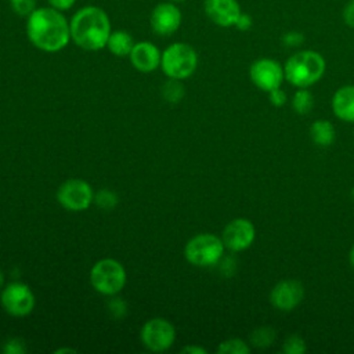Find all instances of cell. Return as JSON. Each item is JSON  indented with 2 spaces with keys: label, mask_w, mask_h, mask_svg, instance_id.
I'll return each mask as SVG.
<instances>
[{
  "label": "cell",
  "mask_w": 354,
  "mask_h": 354,
  "mask_svg": "<svg viewBox=\"0 0 354 354\" xmlns=\"http://www.w3.org/2000/svg\"><path fill=\"white\" fill-rule=\"evenodd\" d=\"M304 288L296 279L279 281L270 293L271 304L281 311H292L303 300Z\"/></svg>",
  "instance_id": "4fadbf2b"
},
{
  "label": "cell",
  "mask_w": 354,
  "mask_h": 354,
  "mask_svg": "<svg viewBox=\"0 0 354 354\" xmlns=\"http://www.w3.org/2000/svg\"><path fill=\"white\" fill-rule=\"evenodd\" d=\"M282 351L285 354H304L306 342L299 335H289L282 344Z\"/></svg>",
  "instance_id": "7402d4cb"
},
{
  "label": "cell",
  "mask_w": 354,
  "mask_h": 354,
  "mask_svg": "<svg viewBox=\"0 0 354 354\" xmlns=\"http://www.w3.org/2000/svg\"><path fill=\"white\" fill-rule=\"evenodd\" d=\"M129 57H130L131 65L137 71L148 73V72H153L160 66L162 53L153 43L144 40L134 44Z\"/></svg>",
  "instance_id": "9a60e30c"
},
{
  "label": "cell",
  "mask_w": 354,
  "mask_h": 354,
  "mask_svg": "<svg viewBox=\"0 0 354 354\" xmlns=\"http://www.w3.org/2000/svg\"><path fill=\"white\" fill-rule=\"evenodd\" d=\"M69 28L71 40L86 51L104 48L112 32L108 14L98 6L79 8L69 19Z\"/></svg>",
  "instance_id": "7a4b0ae2"
},
{
  "label": "cell",
  "mask_w": 354,
  "mask_h": 354,
  "mask_svg": "<svg viewBox=\"0 0 354 354\" xmlns=\"http://www.w3.org/2000/svg\"><path fill=\"white\" fill-rule=\"evenodd\" d=\"M277 339V330L271 326H260L250 333V343L257 348L270 347Z\"/></svg>",
  "instance_id": "d6986e66"
},
{
  "label": "cell",
  "mask_w": 354,
  "mask_h": 354,
  "mask_svg": "<svg viewBox=\"0 0 354 354\" xmlns=\"http://www.w3.org/2000/svg\"><path fill=\"white\" fill-rule=\"evenodd\" d=\"M26 35L36 48L57 53L71 40L69 21L59 10L50 6L37 7L26 19Z\"/></svg>",
  "instance_id": "6da1fadb"
},
{
  "label": "cell",
  "mask_w": 354,
  "mask_h": 354,
  "mask_svg": "<svg viewBox=\"0 0 354 354\" xmlns=\"http://www.w3.org/2000/svg\"><path fill=\"white\" fill-rule=\"evenodd\" d=\"M203 10L206 17L221 28L235 26L242 14L241 6L236 0H205Z\"/></svg>",
  "instance_id": "5bb4252c"
},
{
  "label": "cell",
  "mask_w": 354,
  "mask_h": 354,
  "mask_svg": "<svg viewBox=\"0 0 354 354\" xmlns=\"http://www.w3.org/2000/svg\"><path fill=\"white\" fill-rule=\"evenodd\" d=\"M181 353H196V354H205L206 350L205 348H201V347H194V346H187L185 348L181 350Z\"/></svg>",
  "instance_id": "1f68e13d"
},
{
  "label": "cell",
  "mask_w": 354,
  "mask_h": 354,
  "mask_svg": "<svg viewBox=\"0 0 354 354\" xmlns=\"http://www.w3.org/2000/svg\"><path fill=\"white\" fill-rule=\"evenodd\" d=\"M134 40H133V36L126 32V30H112L109 37H108V41H106V47L108 50L116 55V57H126V55H130L133 47H134Z\"/></svg>",
  "instance_id": "e0dca14e"
},
{
  "label": "cell",
  "mask_w": 354,
  "mask_h": 354,
  "mask_svg": "<svg viewBox=\"0 0 354 354\" xmlns=\"http://www.w3.org/2000/svg\"><path fill=\"white\" fill-rule=\"evenodd\" d=\"M10 7L15 15L25 18H28L37 8L36 0H10Z\"/></svg>",
  "instance_id": "603a6c76"
},
{
  "label": "cell",
  "mask_w": 354,
  "mask_h": 354,
  "mask_svg": "<svg viewBox=\"0 0 354 354\" xmlns=\"http://www.w3.org/2000/svg\"><path fill=\"white\" fill-rule=\"evenodd\" d=\"M169 1H173V3H181V1H185V0H169Z\"/></svg>",
  "instance_id": "e575fe53"
},
{
  "label": "cell",
  "mask_w": 354,
  "mask_h": 354,
  "mask_svg": "<svg viewBox=\"0 0 354 354\" xmlns=\"http://www.w3.org/2000/svg\"><path fill=\"white\" fill-rule=\"evenodd\" d=\"M3 308L14 317H25L35 307V296L30 288L21 282L8 283L1 292Z\"/></svg>",
  "instance_id": "9c48e42d"
},
{
  "label": "cell",
  "mask_w": 354,
  "mask_h": 354,
  "mask_svg": "<svg viewBox=\"0 0 354 354\" xmlns=\"http://www.w3.org/2000/svg\"><path fill=\"white\" fill-rule=\"evenodd\" d=\"M324 57L314 50H300L292 54L285 65V79L297 88H307L315 84L325 72Z\"/></svg>",
  "instance_id": "3957f363"
},
{
  "label": "cell",
  "mask_w": 354,
  "mask_h": 354,
  "mask_svg": "<svg viewBox=\"0 0 354 354\" xmlns=\"http://www.w3.org/2000/svg\"><path fill=\"white\" fill-rule=\"evenodd\" d=\"M333 113L343 122H354V84L336 90L332 98Z\"/></svg>",
  "instance_id": "2e32d148"
},
{
  "label": "cell",
  "mask_w": 354,
  "mask_h": 354,
  "mask_svg": "<svg viewBox=\"0 0 354 354\" xmlns=\"http://www.w3.org/2000/svg\"><path fill=\"white\" fill-rule=\"evenodd\" d=\"M250 80L256 87H259L263 91L270 93L274 88L281 87L285 73L283 66L272 59V58H259L256 59L249 69Z\"/></svg>",
  "instance_id": "ba28073f"
},
{
  "label": "cell",
  "mask_w": 354,
  "mask_h": 354,
  "mask_svg": "<svg viewBox=\"0 0 354 354\" xmlns=\"http://www.w3.org/2000/svg\"><path fill=\"white\" fill-rule=\"evenodd\" d=\"M4 351L8 354H22L25 353V344L21 339H11L4 346Z\"/></svg>",
  "instance_id": "83f0119b"
},
{
  "label": "cell",
  "mask_w": 354,
  "mask_h": 354,
  "mask_svg": "<svg viewBox=\"0 0 354 354\" xmlns=\"http://www.w3.org/2000/svg\"><path fill=\"white\" fill-rule=\"evenodd\" d=\"M281 40L286 47H299L304 41V35L297 30H290V32H286Z\"/></svg>",
  "instance_id": "484cf974"
},
{
  "label": "cell",
  "mask_w": 354,
  "mask_h": 354,
  "mask_svg": "<svg viewBox=\"0 0 354 354\" xmlns=\"http://www.w3.org/2000/svg\"><path fill=\"white\" fill-rule=\"evenodd\" d=\"M292 106H293L295 112H297L300 115L308 113L314 106L313 94L307 88H299L292 98Z\"/></svg>",
  "instance_id": "ffe728a7"
},
{
  "label": "cell",
  "mask_w": 354,
  "mask_h": 354,
  "mask_svg": "<svg viewBox=\"0 0 354 354\" xmlns=\"http://www.w3.org/2000/svg\"><path fill=\"white\" fill-rule=\"evenodd\" d=\"M4 285V275H3V272L0 271V288Z\"/></svg>",
  "instance_id": "836d02e7"
},
{
  "label": "cell",
  "mask_w": 354,
  "mask_h": 354,
  "mask_svg": "<svg viewBox=\"0 0 354 354\" xmlns=\"http://www.w3.org/2000/svg\"><path fill=\"white\" fill-rule=\"evenodd\" d=\"M94 199L93 189L88 183L80 178L66 180L57 191V201L62 207L72 212L86 210Z\"/></svg>",
  "instance_id": "52a82bcc"
},
{
  "label": "cell",
  "mask_w": 354,
  "mask_h": 354,
  "mask_svg": "<svg viewBox=\"0 0 354 354\" xmlns=\"http://www.w3.org/2000/svg\"><path fill=\"white\" fill-rule=\"evenodd\" d=\"M268 94H270V101H271V104H272L274 106H282V105L286 104V100H288V98H286V94H285V91L281 90L279 87L271 90Z\"/></svg>",
  "instance_id": "f1b7e54d"
},
{
  "label": "cell",
  "mask_w": 354,
  "mask_h": 354,
  "mask_svg": "<svg viewBox=\"0 0 354 354\" xmlns=\"http://www.w3.org/2000/svg\"><path fill=\"white\" fill-rule=\"evenodd\" d=\"M256 236L254 225L248 218H234L223 230V243L232 252H241L248 249Z\"/></svg>",
  "instance_id": "7c38bea8"
},
{
  "label": "cell",
  "mask_w": 354,
  "mask_h": 354,
  "mask_svg": "<svg viewBox=\"0 0 354 354\" xmlns=\"http://www.w3.org/2000/svg\"><path fill=\"white\" fill-rule=\"evenodd\" d=\"M48 6L59 10V11H66L69 8H72V6L76 3V0H47Z\"/></svg>",
  "instance_id": "4dcf8cb0"
},
{
  "label": "cell",
  "mask_w": 354,
  "mask_h": 354,
  "mask_svg": "<svg viewBox=\"0 0 354 354\" xmlns=\"http://www.w3.org/2000/svg\"><path fill=\"white\" fill-rule=\"evenodd\" d=\"M126 271L123 266L113 259H102L95 263L90 271L93 288L106 296L116 295L126 285Z\"/></svg>",
  "instance_id": "8992f818"
},
{
  "label": "cell",
  "mask_w": 354,
  "mask_h": 354,
  "mask_svg": "<svg viewBox=\"0 0 354 354\" xmlns=\"http://www.w3.org/2000/svg\"><path fill=\"white\" fill-rule=\"evenodd\" d=\"M252 25H253L252 17H250L249 14H246V12H242V14L239 15L236 24H235V28H236L238 30H243V32H245V30H249V29L252 28Z\"/></svg>",
  "instance_id": "f546056e"
},
{
  "label": "cell",
  "mask_w": 354,
  "mask_h": 354,
  "mask_svg": "<svg viewBox=\"0 0 354 354\" xmlns=\"http://www.w3.org/2000/svg\"><path fill=\"white\" fill-rule=\"evenodd\" d=\"M351 196H353V199H354V188H353V191H351Z\"/></svg>",
  "instance_id": "d590c367"
},
{
  "label": "cell",
  "mask_w": 354,
  "mask_h": 354,
  "mask_svg": "<svg viewBox=\"0 0 354 354\" xmlns=\"http://www.w3.org/2000/svg\"><path fill=\"white\" fill-rule=\"evenodd\" d=\"M183 22L181 10L173 1L159 3L153 7L149 24L152 30L159 36H170L178 30Z\"/></svg>",
  "instance_id": "8fae6325"
},
{
  "label": "cell",
  "mask_w": 354,
  "mask_h": 354,
  "mask_svg": "<svg viewBox=\"0 0 354 354\" xmlns=\"http://www.w3.org/2000/svg\"><path fill=\"white\" fill-rule=\"evenodd\" d=\"M217 351L221 354H249L250 347L241 339H228L220 343Z\"/></svg>",
  "instance_id": "44dd1931"
},
{
  "label": "cell",
  "mask_w": 354,
  "mask_h": 354,
  "mask_svg": "<svg viewBox=\"0 0 354 354\" xmlns=\"http://www.w3.org/2000/svg\"><path fill=\"white\" fill-rule=\"evenodd\" d=\"M223 239L213 234H198L191 238L185 248L184 254L188 263L196 267H209L218 263L224 253Z\"/></svg>",
  "instance_id": "5b68a950"
},
{
  "label": "cell",
  "mask_w": 354,
  "mask_h": 354,
  "mask_svg": "<svg viewBox=\"0 0 354 354\" xmlns=\"http://www.w3.org/2000/svg\"><path fill=\"white\" fill-rule=\"evenodd\" d=\"M95 202L102 209H111V207H113L116 205V196L111 191H108V189H101L95 195Z\"/></svg>",
  "instance_id": "d4e9b609"
},
{
  "label": "cell",
  "mask_w": 354,
  "mask_h": 354,
  "mask_svg": "<svg viewBox=\"0 0 354 354\" xmlns=\"http://www.w3.org/2000/svg\"><path fill=\"white\" fill-rule=\"evenodd\" d=\"M184 94L183 86L176 79H170L165 86V95L169 101H178Z\"/></svg>",
  "instance_id": "cb8c5ba5"
},
{
  "label": "cell",
  "mask_w": 354,
  "mask_h": 354,
  "mask_svg": "<svg viewBox=\"0 0 354 354\" xmlns=\"http://www.w3.org/2000/svg\"><path fill=\"white\" fill-rule=\"evenodd\" d=\"M198 66V54L188 43H173L162 51L160 68L169 79L184 80L189 77Z\"/></svg>",
  "instance_id": "277c9868"
},
{
  "label": "cell",
  "mask_w": 354,
  "mask_h": 354,
  "mask_svg": "<svg viewBox=\"0 0 354 354\" xmlns=\"http://www.w3.org/2000/svg\"><path fill=\"white\" fill-rule=\"evenodd\" d=\"M176 339L174 326L165 318H152L141 329V340L151 351L167 350Z\"/></svg>",
  "instance_id": "30bf717a"
},
{
  "label": "cell",
  "mask_w": 354,
  "mask_h": 354,
  "mask_svg": "<svg viewBox=\"0 0 354 354\" xmlns=\"http://www.w3.org/2000/svg\"><path fill=\"white\" fill-rule=\"evenodd\" d=\"M348 260H350V264H351V267L354 268V245L351 246V249H350V253H348Z\"/></svg>",
  "instance_id": "d6a6232c"
},
{
  "label": "cell",
  "mask_w": 354,
  "mask_h": 354,
  "mask_svg": "<svg viewBox=\"0 0 354 354\" xmlns=\"http://www.w3.org/2000/svg\"><path fill=\"white\" fill-rule=\"evenodd\" d=\"M335 127L326 119L315 120L310 127V137L319 147H329L335 141Z\"/></svg>",
  "instance_id": "ac0fdd59"
},
{
  "label": "cell",
  "mask_w": 354,
  "mask_h": 354,
  "mask_svg": "<svg viewBox=\"0 0 354 354\" xmlns=\"http://www.w3.org/2000/svg\"><path fill=\"white\" fill-rule=\"evenodd\" d=\"M342 17H343V21L344 24L354 29V0H348L346 3V6L343 7V12H342Z\"/></svg>",
  "instance_id": "4316f807"
}]
</instances>
